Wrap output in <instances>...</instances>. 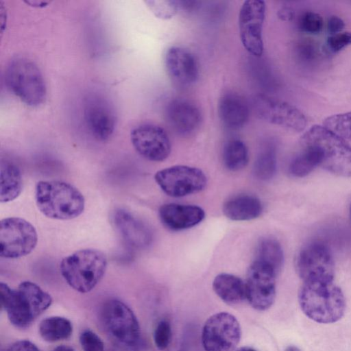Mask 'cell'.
<instances>
[{
	"mask_svg": "<svg viewBox=\"0 0 351 351\" xmlns=\"http://www.w3.org/2000/svg\"><path fill=\"white\" fill-rule=\"evenodd\" d=\"M0 202L13 201L22 191L23 181L20 169L13 162L1 160L0 167Z\"/></svg>",
	"mask_w": 351,
	"mask_h": 351,
	"instance_id": "obj_24",
	"label": "cell"
},
{
	"mask_svg": "<svg viewBox=\"0 0 351 351\" xmlns=\"http://www.w3.org/2000/svg\"><path fill=\"white\" fill-rule=\"evenodd\" d=\"M53 351H75V350L70 346L61 345V346H58L56 347Z\"/></svg>",
	"mask_w": 351,
	"mask_h": 351,
	"instance_id": "obj_40",
	"label": "cell"
},
{
	"mask_svg": "<svg viewBox=\"0 0 351 351\" xmlns=\"http://www.w3.org/2000/svg\"><path fill=\"white\" fill-rule=\"evenodd\" d=\"M213 289L218 297L228 304H237L247 299L245 282L230 274H220L213 282Z\"/></svg>",
	"mask_w": 351,
	"mask_h": 351,
	"instance_id": "obj_23",
	"label": "cell"
},
{
	"mask_svg": "<svg viewBox=\"0 0 351 351\" xmlns=\"http://www.w3.org/2000/svg\"><path fill=\"white\" fill-rule=\"evenodd\" d=\"M80 342L84 351H105L102 340L90 330H86L81 333Z\"/></svg>",
	"mask_w": 351,
	"mask_h": 351,
	"instance_id": "obj_34",
	"label": "cell"
},
{
	"mask_svg": "<svg viewBox=\"0 0 351 351\" xmlns=\"http://www.w3.org/2000/svg\"><path fill=\"white\" fill-rule=\"evenodd\" d=\"M154 179L168 195L180 197L197 193L206 187L207 178L199 169L186 165H175L157 171Z\"/></svg>",
	"mask_w": 351,
	"mask_h": 351,
	"instance_id": "obj_12",
	"label": "cell"
},
{
	"mask_svg": "<svg viewBox=\"0 0 351 351\" xmlns=\"http://www.w3.org/2000/svg\"><path fill=\"white\" fill-rule=\"evenodd\" d=\"M222 160L226 168L232 171L245 167L249 160V153L244 142L239 139L228 141L223 149Z\"/></svg>",
	"mask_w": 351,
	"mask_h": 351,
	"instance_id": "obj_27",
	"label": "cell"
},
{
	"mask_svg": "<svg viewBox=\"0 0 351 351\" xmlns=\"http://www.w3.org/2000/svg\"><path fill=\"white\" fill-rule=\"evenodd\" d=\"M224 215L234 221H249L258 217L263 205L258 198L251 195H239L227 200L222 208Z\"/></svg>",
	"mask_w": 351,
	"mask_h": 351,
	"instance_id": "obj_22",
	"label": "cell"
},
{
	"mask_svg": "<svg viewBox=\"0 0 351 351\" xmlns=\"http://www.w3.org/2000/svg\"><path fill=\"white\" fill-rule=\"evenodd\" d=\"M298 299L303 313L317 323L337 322L346 311L343 293L333 282H303Z\"/></svg>",
	"mask_w": 351,
	"mask_h": 351,
	"instance_id": "obj_3",
	"label": "cell"
},
{
	"mask_svg": "<svg viewBox=\"0 0 351 351\" xmlns=\"http://www.w3.org/2000/svg\"><path fill=\"white\" fill-rule=\"evenodd\" d=\"M300 148V151L292 159L289 166V173L295 178H304L319 167L313 154L306 148Z\"/></svg>",
	"mask_w": 351,
	"mask_h": 351,
	"instance_id": "obj_29",
	"label": "cell"
},
{
	"mask_svg": "<svg viewBox=\"0 0 351 351\" xmlns=\"http://www.w3.org/2000/svg\"><path fill=\"white\" fill-rule=\"evenodd\" d=\"M350 219H351V204H350Z\"/></svg>",
	"mask_w": 351,
	"mask_h": 351,
	"instance_id": "obj_43",
	"label": "cell"
},
{
	"mask_svg": "<svg viewBox=\"0 0 351 351\" xmlns=\"http://www.w3.org/2000/svg\"><path fill=\"white\" fill-rule=\"evenodd\" d=\"M234 351H256V350L251 347L244 346V347H241L239 349L235 350Z\"/></svg>",
	"mask_w": 351,
	"mask_h": 351,
	"instance_id": "obj_41",
	"label": "cell"
},
{
	"mask_svg": "<svg viewBox=\"0 0 351 351\" xmlns=\"http://www.w3.org/2000/svg\"><path fill=\"white\" fill-rule=\"evenodd\" d=\"M165 65L169 77L180 86H190L198 79L197 62L190 51L182 47H169L165 53Z\"/></svg>",
	"mask_w": 351,
	"mask_h": 351,
	"instance_id": "obj_17",
	"label": "cell"
},
{
	"mask_svg": "<svg viewBox=\"0 0 351 351\" xmlns=\"http://www.w3.org/2000/svg\"><path fill=\"white\" fill-rule=\"evenodd\" d=\"M101 320L104 330L118 351H136L141 330L133 311L118 300L107 301L101 308Z\"/></svg>",
	"mask_w": 351,
	"mask_h": 351,
	"instance_id": "obj_6",
	"label": "cell"
},
{
	"mask_svg": "<svg viewBox=\"0 0 351 351\" xmlns=\"http://www.w3.org/2000/svg\"><path fill=\"white\" fill-rule=\"evenodd\" d=\"M241 337L237 319L227 312L211 315L205 322L202 342L205 351H234Z\"/></svg>",
	"mask_w": 351,
	"mask_h": 351,
	"instance_id": "obj_11",
	"label": "cell"
},
{
	"mask_svg": "<svg viewBox=\"0 0 351 351\" xmlns=\"http://www.w3.org/2000/svg\"><path fill=\"white\" fill-rule=\"evenodd\" d=\"M37 241V232L27 220L20 217H8L1 221V257L17 258L28 255L34 250Z\"/></svg>",
	"mask_w": 351,
	"mask_h": 351,
	"instance_id": "obj_10",
	"label": "cell"
},
{
	"mask_svg": "<svg viewBox=\"0 0 351 351\" xmlns=\"http://www.w3.org/2000/svg\"><path fill=\"white\" fill-rule=\"evenodd\" d=\"M276 276L272 269L256 261L249 267L245 282L246 296L254 309L263 311L273 305Z\"/></svg>",
	"mask_w": 351,
	"mask_h": 351,
	"instance_id": "obj_14",
	"label": "cell"
},
{
	"mask_svg": "<svg viewBox=\"0 0 351 351\" xmlns=\"http://www.w3.org/2000/svg\"><path fill=\"white\" fill-rule=\"evenodd\" d=\"M40 212L48 218L70 220L80 216L85 207L82 193L72 184L59 180H41L35 188Z\"/></svg>",
	"mask_w": 351,
	"mask_h": 351,
	"instance_id": "obj_4",
	"label": "cell"
},
{
	"mask_svg": "<svg viewBox=\"0 0 351 351\" xmlns=\"http://www.w3.org/2000/svg\"><path fill=\"white\" fill-rule=\"evenodd\" d=\"M165 117L171 129L180 135H188L195 131L202 119L198 108L184 99L170 101L165 109Z\"/></svg>",
	"mask_w": 351,
	"mask_h": 351,
	"instance_id": "obj_19",
	"label": "cell"
},
{
	"mask_svg": "<svg viewBox=\"0 0 351 351\" xmlns=\"http://www.w3.org/2000/svg\"><path fill=\"white\" fill-rule=\"evenodd\" d=\"M323 126L345 140L351 141V111L328 117Z\"/></svg>",
	"mask_w": 351,
	"mask_h": 351,
	"instance_id": "obj_30",
	"label": "cell"
},
{
	"mask_svg": "<svg viewBox=\"0 0 351 351\" xmlns=\"http://www.w3.org/2000/svg\"><path fill=\"white\" fill-rule=\"evenodd\" d=\"M41 337L48 342H55L69 338L73 332L71 322L65 317L53 316L43 319L39 325Z\"/></svg>",
	"mask_w": 351,
	"mask_h": 351,
	"instance_id": "obj_26",
	"label": "cell"
},
{
	"mask_svg": "<svg viewBox=\"0 0 351 351\" xmlns=\"http://www.w3.org/2000/svg\"><path fill=\"white\" fill-rule=\"evenodd\" d=\"M5 81L10 90L25 105L36 107L45 100L47 89L43 74L32 60L12 59L5 68Z\"/></svg>",
	"mask_w": 351,
	"mask_h": 351,
	"instance_id": "obj_7",
	"label": "cell"
},
{
	"mask_svg": "<svg viewBox=\"0 0 351 351\" xmlns=\"http://www.w3.org/2000/svg\"><path fill=\"white\" fill-rule=\"evenodd\" d=\"M114 226L123 240L130 247L141 249L148 246L152 240L149 228L129 211L117 209L112 216Z\"/></svg>",
	"mask_w": 351,
	"mask_h": 351,
	"instance_id": "obj_18",
	"label": "cell"
},
{
	"mask_svg": "<svg viewBox=\"0 0 351 351\" xmlns=\"http://www.w3.org/2000/svg\"><path fill=\"white\" fill-rule=\"evenodd\" d=\"M199 2L195 1H178L180 10H184L187 12L196 10L199 6Z\"/></svg>",
	"mask_w": 351,
	"mask_h": 351,
	"instance_id": "obj_39",
	"label": "cell"
},
{
	"mask_svg": "<svg viewBox=\"0 0 351 351\" xmlns=\"http://www.w3.org/2000/svg\"><path fill=\"white\" fill-rule=\"evenodd\" d=\"M0 301L10 322L25 328L51 306L52 298L34 282L23 281L16 289L1 282Z\"/></svg>",
	"mask_w": 351,
	"mask_h": 351,
	"instance_id": "obj_2",
	"label": "cell"
},
{
	"mask_svg": "<svg viewBox=\"0 0 351 351\" xmlns=\"http://www.w3.org/2000/svg\"><path fill=\"white\" fill-rule=\"evenodd\" d=\"M345 27L343 19L336 15L330 16L328 20V31L330 35L341 32Z\"/></svg>",
	"mask_w": 351,
	"mask_h": 351,
	"instance_id": "obj_37",
	"label": "cell"
},
{
	"mask_svg": "<svg viewBox=\"0 0 351 351\" xmlns=\"http://www.w3.org/2000/svg\"><path fill=\"white\" fill-rule=\"evenodd\" d=\"M299 28L306 33H319L324 26V20L320 14L313 11L303 13L298 21Z\"/></svg>",
	"mask_w": 351,
	"mask_h": 351,
	"instance_id": "obj_32",
	"label": "cell"
},
{
	"mask_svg": "<svg viewBox=\"0 0 351 351\" xmlns=\"http://www.w3.org/2000/svg\"><path fill=\"white\" fill-rule=\"evenodd\" d=\"M329 49L334 53L339 52L351 45V32H341L339 33L330 35L326 41Z\"/></svg>",
	"mask_w": 351,
	"mask_h": 351,
	"instance_id": "obj_35",
	"label": "cell"
},
{
	"mask_svg": "<svg viewBox=\"0 0 351 351\" xmlns=\"http://www.w3.org/2000/svg\"><path fill=\"white\" fill-rule=\"evenodd\" d=\"M5 351H40V350L28 340H20L12 343Z\"/></svg>",
	"mask_w": 351,
	"mask_h": 351,
	"instance_id": "obj_36",
	"label": "cell"
},
{
	"mask_svg": "<svg viewBox=\"0 0 351 351\" xmlns=\"http://www.w3.org/2000/svg\"><path fill=\"white\" fill-rule=\"evenodd\" d=\"M145 3L153 14L162 20L172 19L180 10L178 1L174 0H147Z\"/></svg>",
	"mask_w": 351,
	"mask_h": 351,
	"instance_id": "obj_31",
	"label": "cell"
},
{
	"mask_svg": "<svg viewBox=\"0 0 351 351\" xmlns=\"http://www.w3.org/2000/svg\"><path fill=\"white\" fill-rule=\"evenodd\" d=\"M108 265L106 255L96 249H83L64 257L60 273L67 284L80 293L93 290L105 274Z\"/></svg>",
	"mask_w": 351,
	"mask_h": 351,
	"instance_id": "obj_5",
	"label": "cell"
},
{
	"mask_svg": "<svg viewBox=\"0 0 351 351\" xmlns=\"http://www.w3.org/2000/svg\"><path fill=\"white\" fill-rule=\"evenodd\" d=\"M276 167V149L272 145H268L261 150L254 161V176L260 180H269L274 176Z\"/></svg>",
	"mask_w": 351,
	"mask_h": 351,
	"instance_id": "obj_28",
	"label": "cell"
},
{
	"mask_svg": "<svg viewBox=\"0 0 351 351\" xmlns=\"http://www.w3.org/2000/svg\"><path fill=\"white\" fill-rule=\"evenodd\" d=\"M296 271L303 282H333L335 262L329 247L319 241L311 242L298 252Z\"/></svg>",
	"mask_w": 351,
	"mask_h": 351,
	"instance_id": "obj_8",
	"label": "cell"
},
{
	"mask_svg": "<svg viewBox=\"0 0 351 351\" xmlns=\"http://www.w3.org/2000/svg\"><path fill=\"white\" fill-rule=\"evenodd\" d=\"M218 114L223 125L237 130L242 128L250 117L247 101L239 94L229 92L223 94L219 101Z\"/></svg>",
	"mask_w": 351,
	"mask_h": 351,
	"instance_id": "obj_21",
	"label": "cell"
},
{
	"mask_svg": "<svg viewBox=\"0 0 351 351\" xmlns=\"http://www.w3.org/2000/svg\"><path fill=\"white\" fill-rule=\"evenodd\" d=\"M254 261L270 268L278 274L284 263V254L280 244L274 239H261L256 248Z\"/></svg>",
	"mask_w": 351,
	"mask_h": 351,
	"instance_id": "obj_25",
	"label": "cell"
},
{
	"mask_svg": "<svg viewBox=\"0 0 351 351\" xmlns=\"http://www.w3.org/2000/svg\"><path fill=\"white\" fill-rule=\"evenodd\" d=\"M252 108L258 119L290 132H302L308 124L305 114L298 108L265 95L254 97Z\"/></svg>",
	"mask_w": 351,
	"mask_h": 351,
	"instance_id": "obj_9",
	"label": "cell"
},
{
	"mask_svg": "<svg viewBox=\"0 0 351 351\" xmlns=\"http://www.w3.org/2000/svg\"><path fill=\"white\" fill-rule=\"evenodd\" d=\"M266 5L261 0L245 1L239 10V29L241 43L246 51L259 58L264 51L263 24Z\"/></svg>",
	"mask_w": 351,
	"mask_h": 351,
	"instance_id": "obj_13",
	"label": "cell"
},
{
	"mask_svg": "<svg viewBox=\"0 0 351 351\" xmlns=\"http://www.w3.org/2000/svg\"><path fill=\"white\" fill-rule=\"evenodd\" d=\"M158 215L162 224L175 231L192 228L199 224L205 217V212L201 207L176 203L162 205Z\"/></svg>",
	"mask_w": 351,
	"mask_h": 351,
	"instance_id": "obj_20",
	"label": "cell"
},
{
	"mask_svg": "<svg viewBox=\"0 0 351 351\" xmlns=\"http://www.w3.org/2000/svg\"><path fill=\"white\" fill-rule=\"evenodd\" d=\"M130 139L136 152L150 161H163L171 153L169 136L159 125L151 123L139 125L131 131Z\"/></svg>",
	"mask_w": 351,
	"mask_h": 351,
	"instance_id": "obj_15",
	"label": "cell"
},
{
	"mask_svg": "<svg viewBox=\"0 0 351 351\" xmlns=\"http://www.w3.org/2000/svg\"><path fill=\"white\" fill-rule=\"evenodd\" d=\"M300 145L314 154L319 167L335 176L351 178V146L343 138L315 125L302 134Z\"/></svg>",
	"mask_w": 351,
	"mask_h": 351,
	"instance_id": "obj_1",
	"label": "cell"
},
{
	"mask_svg": "<svg viewBox=\"0 0 351 351\" xmlns=\"http://www.w3.org/2000/svg\"><path fill=\"white\" fill-rule=\"evenodd\" d=\"M171 328L170 324L166 320L158 323L154 332V341L159 350L167 348L171 343Z\"/></svg>",
	"mask_w": 351,
	"mask_h": 351,
	"instance_id": "obj_33",
	"label": "cell"
},
{
	"mask_svg": "<svg viewBox=\"0 0 351 351\" xmlns=\"http://www.w3.org/2000/svg\"><path fill=\"white\" fill-rule=\"evenodd\" d=\"M277 16L282 21H291L294 18V11L289 7H282L277 12Z\"/></svg>",
	"mask_w": 351,
	"mask_h": 351,
	"instance_id": "obj_38",
	"label": "cell"
},
{
	"mask_svg": "<svg viewBox=\"0 0 351 351\" xmlns=\"http://www.w3.org/2000/svg\"><path fill=\"white\" fill-rule=\"evenodd\" d=\"M83 114L86 128L95 138L105 141L110 138L116 127L117 115L107 99L89 95L84 100Z\"/></svg>",
	"mask_w": 351,
	"mask_h": 351,
	"instance_id": "obj_16",
	"label": "cell"
},
{
	"mask_svg": "<svg viewBox=\"0 0 351 351\" xmlns=\"http://www.w3.org/2000/svg\"><path fill=\"white\" fill-rule=\"evenodd\" d=\"M285 351H301L298 347L295 346H289L286 348Z\"/></svg>",
	"mask_w": 351,
	"mask_h": 351,
	"instance_id": "obj_42",
	"label": "cell"
}]
</instances>
